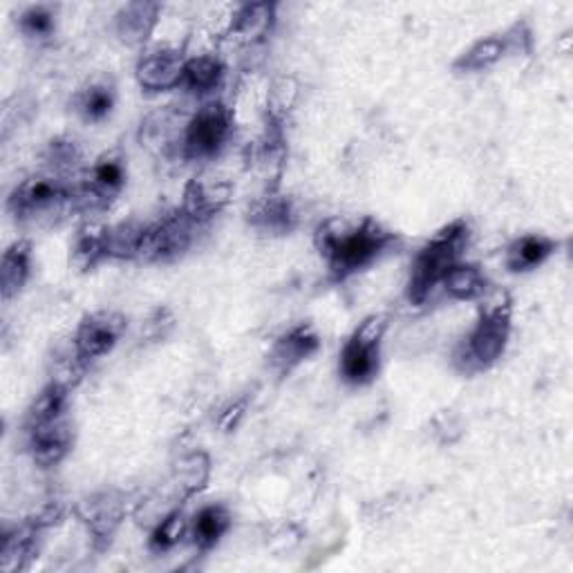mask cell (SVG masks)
<instances>
[{
	"label": "cell",
	"mask_w": 573,
	"mask_h": 573,
	"mask_svg": "<svg viewBox=\"0 0 573 573\" xmlns=\"http://www.w3.org/2000/svg\"><path fill=\"white\" fill-rule=\"evenodd\" d=\"M395 240L397 236L374 218H363L360 223L329 218L314 234V245L334 280H345L367 269L395 245Z\"/></svg>",
	"instance_id": "1"
},
{
	"label": "cell",
	"mask_w": 573,
	"mask_h": 573,
	"mask_svg": "<svg viewBox=\"0 0 573 573\" xmlns=\"http://www.w3.org/2000/svg\"><path fill=\"white\" fill-rule=\"evenodd\" d=\"M484 305L480 307V318L475 327L455 349V367L462 374H477L495 365L511 338V309L513 300L506 289H495L484 294Z\"/></svg>",
	"instance_id": "2"
},
{
	"label": "cell",
	"mask_w": 573,
	"mask_h": 573,
	"mask_svg": "<svg viewBox=\"0 0 573 573\" xmlns=\"http://www.w3.org/2000/svg\"><path fill=\"white\" fill-rule=\"evenodd\" d=\"M10 216L26 227H55L77 211L75 181L57 172L23 179L8 198Z\"/></svg>",
	"instance_id": "3"
},
{
	"label": "cell",
	"mask_w": 573,
	"mask_h": 573,
	"mask_svg": "<svg viewBox=\"0 0 573 573\" xmlns=\"http://www.w3.org/2000/svg\"><path fill=\"white\" fill-rule=\"evenodd\" d=\"M471 240V227L464 218H457L442 227L415 256L408 278V300L415 307L426 305L433 292L442 285L446 274L462 263V256Z\"/></svg>",
	"instance_id": "4"
},
{
	"label": "cell",
	"mask_w": 573,
	"mask_h": 573,
	"mask_svg": "<svg viewBox=\"0 0 573 573\" xmlns=\"http://www.w3.org/2000/svg\"><path fill=\"white\" fill-rule=\"evenodd\" d=\"M234 137V112L223 101L209 99L194 115H188L181 128L177 157L184 161H211Z\"/></svg>",
	"instance_id": "5"
},
{
	"label": "cell",
	"mask_w": 573,
	"mask_h": 573,
	"mask_svg": "<svg viewBox=\"0 0 573 573\" xmlns=\"http://www.w3.org/2000/svg\"><path fill=\"white\" fill-rule=\"evenodd\" d=\"M388 332V316H367L345 340L338 356V372L349 386H367L381 369V343Z\"/></svg>",
	"instance_id": "6"
},
{
	"label": "cell",
	"mask_w": 573,
	"mask_h": 573,
	"mask_svg": "<svg viewBox=\"0 0 573 573\" xmlns=\"http://www.w3.org/2000/svg\"><path fill=\"white\" fill-rule=\"evenodd\" d=\"M200 225L190 220L181 209L146 225L137 260L141 263H172L181 258L196 240Z\"/></svg>",
	"instance_id": "7"
},
{
	"label": "cell",
	"mask_w": 573,
	"mask_h": 573,
	"mask_svg": "<svg viewBox=\"0 0 573 573\" xmlns=\"http://www.w3.org/2000/svg\"><path fill=\"white\" fill-rule=\"evenodd\" d=\"M128 323L119 312L101 309L95 314H88L75 334V352L86 360H97L115 349V345L121 340Z\"/></svg>",
	"instance_id": "8"
},
{
	"label": "cell",
	"mask_w": 573,
	"mask_h": 573,
	"mask_svg": "<svg viewBox=\"0 0 573 573\" xmlns=\"http://www.w3.org/2000/svg\"><path fill=\"white\" fill-rule=\"evenodd\" d=\"M229 200H231V181L216 175H198L186 184L179 209L190 220L205 227L229 205Z\"/></svg>",
	"instance_id": "9"
},
{
	"label": "cell",
	"mask_w": 573,
	"mask_h": 573,
	"mask_svg": "<svg viewBox=\"0 0 573 573\" xmlns=\"http://www.w3.org/2000/svg\"><path fill=\"white\" fill-rule=\"evenodd\" d=\"M186 57L177 48H157L146 52L137 63V81L150 92H166L179 88Z\"/></svg>",
	"instance_id": "10"
},
{
	"label": "cell",
	"mask_w": 573,
	"mask_h": 573,
	"mask_svg": "<svg viewBox=\"0 0 573 573\" xmlns=\"http://www.w3.org/2000/svg\"><path fill=\"white\" fill-rule=\"evenodd\" d=\"M296 223L294 202L278 188H267L249 209V225L267 236H285L296 229Z\"/></svg>",
	"instance_id": "11"
},
{
	"label": "cell",
	"mask_w": 573,
	"mask_h": 573,
	"mask_svg": "<svg viewBox=\"0 0 573 573\" xmlns=\"http://www.w3.org/2000/svg\"><path fill=\"white\" fill-rule=\"evenodd\" d=\"M26 431H28V448L37 466L52 468L68 457L75 439L68 417L57 419L52 424L26 428Z\"/></svg>",
	"instance_id": "12"
},
{
	"label": "cell",
	"mask_w": 573,
	"mask_h": 573,
	"mask_svg": "<svg viewBox=\"0 0 573 573\" xmlns=\"http://www.w3.org/2000/svg\"><path fill=\"white\" fill-rule=\"evenodd\" d=\"M318 349H320V338L316 329L309 323H300L287 329L283 336H278V340L269 352V363L276 372L287 374L300 363H305L307 358H312Z\"/></svg>",
	"instance_id": "13"
},
{
	"label": "cell",
	"mask_w": 573,
	"mask_h": 573,
	"mask_svg": "<svg viewBox=\"0 0 573 573\" xmlns=\"http://www.w3.org/2000/svg\"><path fill=\"white\" fill-rule=\"evenodd\" d=\"M159 14L161 6L148 3V0H135V3L124 6L115 17V30L119 41L130 48L144 46L152 37L159 23Z\"/></svg>",
	"instance_id": "14"
},
{
	"label": "cell",
	"mask_w": 573,
	"mask_h": 573,
	"mask_svg": "<svg viewBox=\"0 0 573 573\" xmlns=\"http://www.w3.org/2000/svg\"><path fill=\"white\" fill-rule=\"evenodd\" d=\"M225 77H227V68L220 57L196 55V57L186 59L179 88H184L188 95H194V97L209 99L223 88Z\"/></svg>",
	"instance_id": "15"
},
{
	"label": "cell",
	"mask_w": 573,
	"mask_h": 573,
	"mask_svg": "<svg viewBox=\"0 0 573 573\" xmlns=\"http://www.w3.org/2000/svg\"><path fill=\"white\" fill-rule=\"evenodd\" d=\"M43 528L30 517L26 524L8 531L0 540V569L6 573L26 571L39 551V535Z\"/></svg>",
	"instance_id": "16"
},
{
	"label": "cell",
	"mask_w": 573,
	"mask_h": 573,
	"mask_svg": "<svg viewBox=\"0 0 573 573\" xmlns=\"http://www.w3.org/2000/svg\"><path fill=\"white\" fill-rule=\"evenodd\" d=\"M79 513L86 520V524L95 537V544L99 549H106L124 520V502L110 493H103V495H97V497L88 500L86 504H81Z\"/></svg>",
	"instance_id": "17"
},
{
	"label": "cell",
	"mask_w": 573,
	"mask_h": 573,
	"mask_svg": "<svg viewBox=\"0 0 573 573\" xmlns=\"http://www.w3.org/2000/svg\"><path fill=\"white\" fill-rule=\"evenodd\" d=\"M276 6L274 3H247L240 6L231 19L229 37L243 46L260 43L274 28Z\"/></svg>",
	"instance_id": "18"
},
{
	"label": "cell",
	"mask_w": 573,
	"mask_h": 573,
	"mask_svg": "<svg viewBox=\"0 0 573 573\" xmlns=\"http://www.w3.org/2000/svg\"><path fill=\"white\" fill-rule=\"evenodd\" d=\"M32 271V243L30 240H17L12 243L3 260H0V292H3V300L10 303L17 298L23 287L30 280Z\"/></svg>",
	"instance_id": "19"
},
{
	"label": "cell",
	"mask_w": 573,
	"mask_h": 573,
	"mask_svg": "<svg viewBox=\"0 0 573 573\" xmlns=\"http://www.w3.org/2000/svg\"><path fill=\"white\" fill-rule=\"evenodd\" d=\"M557 251V243L542 234H526L515 238L506 249V269L513 274H526L542 267Z\"/></svg>",
	"instance_id": "20"
},
{
	"label": "cell",
	"mask_w": 573,
	"mask_h": 573,
	"mask_svg": "<svg viewBox=\"0 0 573 573\" xmlns=\"http://www.w3.org/2000/svg\"><path fill=\"white\" fill-rule=\"evenodd\" d=\"M231 524L234 517L225 504H207L190 520L188 535L200 551H211L229 533Z\"/></svg>",
	"instance_id": "21"
},
{
	"label": "cell",
	"mask_w": 573,
	"mask_h": 573,
	"mask_svg": "<svg viewBox=\"0 0 573 573\" xmlns=\"http://www.w3.org/2000/svg\"><path fill=\"white\" fill-rule=\"evenodd\" d=\"M211 477V460L207 453L196 451L184 455L172 473V488H175V504H184L186 500L196 497Z\"/></svg>",
	"instance_id": "22"
},
{
	"label": "cell",
	"mask_w": 573,
	"mask_h": 573,
	"mask_svg": "<svg viewBox=\"0 0 573 573\" xmlns=\"http://www.w3.org/2000/svg\"><path fill=\"white\" fill-rule=\"evenodd\" d=\"M115 101V88L108 81H92L72 97V108L83 121L101 124L112 115Z\"/></svg>",
	"instance_id": "23"
},
{
	"label": "cell",
	"mask_w": 573,
	"mask_h": 573,
	"mask_svg": "<svg viewBox=\"0 0 573 573\" xmlns=\"http://www.w3.org/2000/svg\"><path fill=\"white\" fill-rule=\"evenodd\" d=\"M106 258H108V251H106V227L103 225H95V223L83 225L79 229L77 238H75L70 263L75 265L77 271H90V269H95Z\"/></svg>",
	"instance_id": "24"
},
{
	"label": "cell",
	"mask_w": 573,
	"mask_h": 573,
	"mask_svg": "<svg viewBox=\"0 0 573 573\" xmlns=\"http://www.w3.org/2000/svg\"><path fill=\"white\" fill-rule=\"evenodd\" d=\"M442 287L453 300H477L488 292V283L482 269L464 260L446 274Z\"/></svg>",
	"instance_id": "25"
},
{
	"label": "cell",
	"mask_w": 573,
	"mask_h": 573,
	"mask_svg": "<svg viewBox=\"0 0 573 573\" xmlns=\"http://www.w3.org/2000/svg\"><path fill=\"white\" fill-rule=\"evenodd\" d=\"M68 402H70V391L57 384V381H50V384L41 391V395L34 399V404L30 406L26 428L52 424L57 419L68 417Z\"/></svg>",
	"instance_id": "26"
},
{
	"label": "cell",
	"mask_w": 573,
	"mask_h": 573,
	"mask_svg": "<svg viewBox=\"0 0 573 573\" xmlns=\"http://www.w3.org/2000/svg\"><path fill=\"white\" fill-rule=\"evenodd\" d=\"M506 57L502 37H486L480 39L477 43H473L464 55L457 57V61L453 63L455 72H482L493 68L495 63H500Z\"/></svg>",
	"instance_id": "27"
},
{
	"label": "cell",
	"mask_w": 573,
	"mask_h": 573,
	"mask_svg": "<svg viewBox=\"0 0 573 573\" xmlns=\"http://www.w3.org/2000/svg\"><path fill=\"white\" fill-rule=\"evenodd\" d=\"M188 524H190V520H186V515L181 513L179 506L164 513L150 531V537H148L150 551H155V553L172 551L188 535Z\"/></svg>",
	"instance_id": "28"
},
{
	"label": "cell",
	"mask_w": 573,
	"mask_h": 573,
	"mask_svg": "<svg viewBox=\"0 0 573 573\" xmlns=\"http://www.w3.org/2000/svg\"><path fill=\"white\" fill-rule=\"evenodd\" d=\"M144 231H146V225L137 223V220H128V223H119L115 227H106L108 258H119V260L137 258Z\"/></svg>",
	"instance_id": "29"
},
{
	"label": "cell",
	"mask_w": 573,
	"mask_h": 573,
	"mask_svg": "<svg viewBox=\"0 0 573 573\" xmlns=\"http://www.w3.org/2000/svg\"><path fill=\"white\" fill-rule=\"evenodd\" d=\"M83 159V148L81 144L70 137V135H61V137H55L46 152H43V164H46V170L48 172H57V175H63L68 177Z\"/></svg>",
	"instance_id": "30"
},
{
	"label": "cell",
	"mask_w": 573,
	"mask_h": 573,
	"mask_svg": "<svg viewBox=\"0 0 573 573\" xmlns=\"http://www.w3.org/2000/svg\"><path fill=\"white\" fill-rule=\"evenodd\" d=\"M19 30L30 41H48L57 30V12L52 6H30L19 17Z\"/></svg>",
	"instance_id": "31"
},
{
	"label": "cell",
	"mask_w": 573,
	"mask_h": 573,
	"mask_svg": "<svg viewBox=\"0 0 573 573\" xmlns=\"http://www.w3.org/2000/svg\"><path fill=\"white\" fill-rule=\"evenodd\" d=\"M86 369H88V363H86V360L75 352V347H72V352H68V354L55 358L52 381H57V384H61L63 388L72 391V388H77V386L81 384V381H83Z\"/></svg>",
	"instance_id": "32"
},
{
	"label": "cell",
	"mask_w": 573,
	"mask_h": 573,
	"mask_svg": "<svg viewBox=\"0 0 573 573\" xmlns=\"http://www.w3.org/2000/svg\"><path fill=\"white\" fill-rule=\"evenodd\" d=\"M502 43L506 50V57H524L531 55L533 50V32L528 28L526 21H517L513 23L504 34H502Z\"/></svg>",
	"instance_id": "33"
},
{
	"label": "cell",
	"mask_w": 573,
	"mask_h": 573,
	"mask_svg": "<svg viewBox=\"0 0 573 573\" xmlns=\"http://www.w3.org/2000/svg\"><path fill=\"white\" fill-rule=\"evenodd\" d=\"M172 327H175V316H172V312L166 309V307H159V309H155V312L144 320V325H141V338H144L146 343H159V340H164V338L170 334Z\"/></svg>",
	"instance_id": "34"
},
{
	"label": "cell",
	"mask_w": 573,
	"mask_h": 573,
	"mask_svg": "<svg viewBox=\"0 0 573 573\" xmlns=\"http://www.w3.org/2000/svg\"><path fill=\"white\" fill-rule=\"evenodd\" d=\"M296 95H298L296 81L292 77H280L274 83V90H271V110H269V115L278 117V119H285V115L292 110V106L296 101Z\"/></svg>",
	"instance_id": "35"
},
{
	"label": "cell",
	"mask_w": 573,
	"mask_h": 573,
	"mask_svg": "<svg viewBox=\"0 0 573 573\" xmlns=\"http://www.w3.org/2000/svg\"><path fill=\"white\" fill-rule=\"evenodd\" d=\"M433 428H435V435L439 437L442 444H453L462 437V424L453 413L437 415L435 422H433Z\"/></svg>",
	"instance_id": "36"
},
{
	"label": "cell",
	"mask_w": 573,
	"mask_h": 573,
	"mask_svg": "<svg viewBox=\"0 0 573 573\" xmlns=\"http://www.w3.org/2000/svg\"><path fill=\"white\" fill-rule=\"evenodd\" d=\"M247 399H238V402H231L218 417V426L223 433H234L238 428V424L243 422V417L247 415Z\"/></svg>",
	"instance_id": "37"
}]
</instances>
